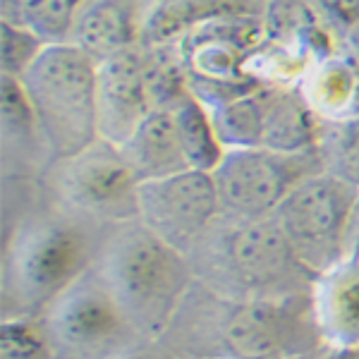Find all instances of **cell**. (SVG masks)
<instances>
[{"label": "cell", "mask_w": 359, "mask_h": 359, "mask_svg": "<svg viewBox=\"0 0 359 359\" xmlns=\"http://www.w3.org/2000/svg\"><path fill=\"white\" fill-rule=\"evenodd\" d=\"M187 257L194 276L223 299L311 292L316 280L273 218L221 216Z\"/></svg>", "instance_id": "1"}, {"label": "cell", "mask_w": 359, "mask_h": 359, "mask_svg": "<svg viewBox=\"0 0 359 359\" xmlns=\"http://www.w3.org/2000/svg\"><path fill=\"white\" fill-rule=\"evenodd\" d=\"M98 273L142 338H158L175 321L192 283V262L163 237L132 221L108 242Z\"/></svg>", "instance_id": "2"}, {"label": "cell", "mask_w": 359, "mask_h": 359, "mask_svg": "<svg viewBox=\"0 0 359 359\" xmlns=\"http://www.w3.org/2000/svg\"><path fill=\"white\" fill-rule=\"evenodd\" d=\"M43 147L55 163L98 142V62L74 43H50L22 77Z\"/></svg>", "instance_id": "3"}, {"label": "cell", "mask_w": 359, "mask_h": 359, "mask_svg": "<svg viewBox=\"0 0 359 359\" xmlns=\"http://www.w3.org/2000/svg\"><path fill=\"white\" fill-rule=\"evenodd\" d=\"M264 41V13L218 17L187 32L175 48L189 91L206 108H216L264 86L249 69Z\"/></svg>", "instance_id": "4"}, {"label": "cell", "mask_w": 359, "mask_h": 359, "mask_svg": "<svg viewBox=\"0 0 359 359\" xmlns=\"http://www.w3.org/2000/svg\"><path fill=\"white\" fill-rule=\"evenodd\" d=\"M357 194L355 184L318 170L302 180L271 216L297 259L316 278L350 257Z\"/></svg>", "instance_id": "5"}, {"label": "cell", "mask_w": 359, "mask_h": 359, "mask_svg": "<svg viewBox=\"0 0 359 359\" xmlns=\"http://www.w3.org/2000/svg\"><path fill=\"white\" fill-rule=\"evenodd\" d=\"M55 359H115L135 338L111 287L89 269L41 314Z\"/></svg>", "instance_id": "6"}, {"label": "cell", "mask_w": 359, "mask_h": 359, "mask_svg": "<svg viewBox=\"0 0 359 359\" xmlns=\"http://www.w3.org/2000/svg\"><path fill=\"white\" fill-rule=\"evenodd\" d=\"M89 245L69 223H41L17 237L5 257V297L17 306L43 314L62 292L89 271Z\"/></svg>", "instance_id": "7"}, {"label": "cell", "mask_w": 359, "mask_h": 359, "mask_svg": "<svg viewBox=\"0 0 359 359\" xmlns=\"http://www.w3.org/2000/svg\"><path fill=\"white\" fill-rule=\"evenodd\" d=\"M221 321L223 359H290L323 345L311 292L285 297L225 299Z\"/></svg>", "instance_id": "8"}, {"label": "cell", "mask_w": 359, "mask_h": 359, "mask_svg": "<svg viewBox=\"0 0 359 359\" xmlns=\"http://www.w3.org/2000/svg\"><path fill=\"white\" fill-rule=\"evenodd\" d=\"M323 168L321 151L283 154L266 147L228 149L213 168L223 216L271 218L302 180Z\"/></svg>", "instance_id": "9"}, {"label": "cell", "mask_w": 359, "mask_h": 359, "mask_svg": "<svg viewBox=\"0 0 359 359\" xmlns=\"http://www.w3.org/2000/svg\"><path fill=\"white\" fill-rule=\"evenodd\" d=\"M57 189L74 211L98 221H139L142 180L127 163L120 147L98 142L57 163Z\"/></svg>", "instance_id": "10"}, {"label": "cell", "mask_w": 359, "mask_h": 359, "mask_svg": "<svg viewBox=\"0 0 359 359\" xmlns=\"http://www.w3.org/2000/svg\"><path fill=\"white\" fill-rule=\"evenodd\" d=\"M223 216L213 172L182 170L139 184V223L189 254Z\"/></svg>", "instance_id": "11"}, {"label": "cell", "mask_w": 359, "mask_h": 359, "mask_svg": "<svg viewBox=\"0 0 359 359\" xmlns=\"http://www.w3.org/2000/svg\"><path fill=\"white\" fill-rule=\"evenodd\" d=\"M154 108L142 46L98 62V137L103 142L123 147Z\"/></svg>", "instance_id": "12"}, {"label": "cell", "mask_w": 359, "mask_h": 359, "mask_svg": "<svg viewBox=\"0 0 359 359\" xmlns=\"http://www.w3.org/2000/svg\"><path fill=\"white\" fill-rule=\"evenodd\" d=\"M144 13L135 0H89L74 20L69 43L96 62L139 48Z\"/></svg>", "instance_id": "13"}, {"label": "cell", "mask_w": 359, "mask_h": 359, "mask_svg": "<svg viewBox=\"0 0 359 359\" xmlns=\"http://www.w3.org/2000/svg\"><path fill=\"white\" fill-rule=\"evenodd\" d=\"M311 306L323 345L359 347L357 257H347L343 264L316 278L311 287Z\"/></svg>", "instance_id": "14"}, {"label": "cell", "mask_w": 359, "mask_h": 359, "mask_svg": "<svg viewBox=\"0 0 359 359\" xmlns=\"http://www.w3.org/2000/svg\"><path fill=\"white\" fill-rule=\"evenodd\" d=\"M326 120L309 106L297 84H266L264 144L283 154L318 151Z\"/></svg>", "instance_id": "15"}, {"label": "cell", "mask_w": 359, "mask_h": 359, "mask_svg": "<svg viewBox=\"0 0 359 359\" xmlns=\"http://www.w3.org/2000/svg\"><path fill=\"white\" fill-rule=\"evenodd\" d=\"M299 89L309 106L326 123H340L359 115V53L333 50L311 62L299 79Z\"/></svg>", "instance_id": "16"}, {"label": "cell", "mask_w": 359, "mask_h": 359, "mask_svg": "<svg viewBox=\"0 0 359 359\" xmlns=\"http://www.w3.org/2000/svg\"><path fill=\"white\" fill-rule=\"evenodd\" d=\"M257 0H154L144 13L142 46H172L192 29L218 17L259 15Z\"/></svg>", "instance_id": "17"}, {"label": "cell", "mask_w": 359, "mask_h": 359, "mask_svg": "<svg viewBox=\"0 0 359 359\" xmlns=\"http://www.w3.org/2000/svg\"><path fill=\"white\" fill-rule=\"evenodd\" d=\"M120 149L142 182L189 170L175 120L168 108H154Z\"/></svg>", "instance_id": "18"}, {"label": "cell", "mask_w": 359, "mask_h": 359, "mask_svg": "<svg viewBox=\"0 0 359 359\" xmlns=\"http://www.w3.org/2000/svg\"><path fill=\"white\" fill-rule=\"evenodd\" d=\"M175 120V130L182 144V151L187 156V163L192 170L213 172V168L221 163L225 149L213 127L211 111L189 91L180 98L172 108H168Z\"/></svg>", "instance_id": "19"}, {"label": "cell", "mask_w": 359, "mask_h": 359, "mask_svg": "<svg viewBox=\"0 0 359 359\" xmlns=\"http://www.w3.org/2000/svg\"><path fill=\"white\" fill-rule=\"evenodd\" d=\"M89 0H0V22L29 27L46 43H69L77 15Z\"/></svg>", "instance_id": "20"}, {"label": "cell", "mask_w": 359, "mask_h": 359, "mask_svg": "<svg viewBox=\"0 0 359 359\" xmlns=\"http://www.w3.org/2000/svg\"><path fill=\"white\" fill-rule=\"evenodd\" d=\"M211 111L213 127L223 149H254L264 144L266 84L235 101L221 103Z\"/></svg>", "instance_id": "21"}, {"label": "cell", "mask_w": 359, "mask_h": 359, "mask_svg": "<svg viewBox=\"0 0 359 359\" xmlns=\"http://www.w3.org/2000/svg\"><path fill=\"white\" fill-rule=\"evenodd\" d=\"M0 113H3L5 147L32 149L36 142L43 144L36 113H34L22 79L0 74Z\"/></svg>", "instance_id": "22"}, {"label": "cell", "mask_w": 359, "mask_h": 359, "mask_svg": "<svg viewBox=\"0 0 359 359\" xmlns=\"http://www.w3.org/2000/svg\"><path fill=\"white\" fill-rule=\"evenodd\" d=\"M318 151L328 172L359 189V115L340 123H326Z\"/></svg>", "instance_id": "23"}, {"label": "cell", "mask_w": 359, "mask_h": 359, "mask_svg": "<svg viewBox=\"0 0 359 359\" xmlns=\"http://www.w3.org/2000/svg\"><path fill=\"white\" fill-rule=\"evenodd\" d=\"M0 357L3 359H55L41 318L5 314L0 326Z\"/></svg>", "instance_id": "24"}, {"label": "cell", "mask_w": 359, "mask_h": 359, "mask_svg": "<svg viewBox=\"0 0 359 359\" xmlns=\"http://www.w3.org/2000/svg\"><path fill=\"white\" fill-rule=\"evenodd\" d=\"M46 43L29 27L0 22V74L22 79L46 50Z\"/></svg>", "instance_id": "25"}, {"label": "cell", "mask_w": 359, "mask_h": 359, "mask_svg": "<svg viewBox=\"0 0 359 359\" xmlns=\"http://www.w3.org/2000/svg\"><path fill=\"white\" fill-rule=\"evenodd\" d=\"M316 13L338 29L352 34L359 27V0H309Z\"/></svg>", "instance_id": "26"}, {"label": "cell", "mask_w": 359, "mask_h": 359, "mask_svg": "<svg viewBox=\"0 0 359 359\" xmlns=\"http://www.w3.org/2000/svg\"><path fill=\"white\" fill-rule=\"evenodd\" d=\"M314 359H359V347H338V345H321Z\"/></svg>", "instance_id": "27"}, {"label": "cell", "mask_w": 359, "mask_h": 359, "mask_svg": "<svg viewBox=\"0 0 359 359\" xmlns=\"http://www.w3.org/2000/svg\"><path fill=\"white\" fill-rule=\"evenodd\" d=\"M350 257H357V259H359V194H357V204H355V216H352Z\"/></svg>", "instance_id": "28"}, {"label": "cell", "mask_w": 359, "mask_h": 359, "mask_svg": "<svg viewBox=\"0 0 359 359\" xmlns=\"http://www.w3.org/2000/svg\"><path fill=\"white\" fill-rule=\"evenodd\" d=\"M115 359H170V357L161 355V352H151V350H137V352H125V355H120Z\"/></svg>", "instance_id": "29"}, {"label": "cell", "mask_w": 359, "mask_h": 359, "mask_svg": "<svg viewBox=\"0 0 359 359\" xmlns=\"http://www.w3.org/2000/svg\"><path fill=\"white\" fill-rule=\"evenodd\" d=\"M350 43H352V48H355L357 53H359V27L350 34Z\"/></svg>", "instance_id": "30"}, {"label": "cell", "mask_w": 359, "mask_h": 359, "mask_svg": "<svg viewBox=\"0 0 359 359\" xmlns=\"http://www.w3.org/2000/svg\"><path fill=\"white\" fill-rule=\"evenodd\" d=\"M316 352H311V355H299V357H290V359H314Z\"/></svg>", "instance_id": "31"}, {"label": "cell", "mask_w": 359, "mask_h": 359, "mask_svg": "<svg viewBox=\"0 0 359 359\" xmlns=\"http://www.w3.org/2000/svg\"><path fill=\"white\" fill-rule=\"evenodd\" d=\"M257 3H259V5H262V8H266V5H269V3H271V0H257Z\"/></svg>", "instance_id": "32"}]
</instances>
